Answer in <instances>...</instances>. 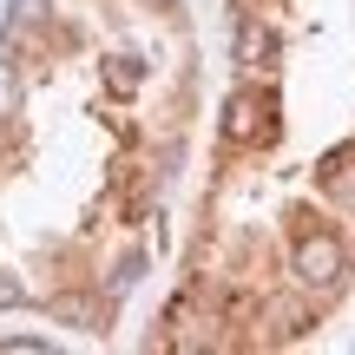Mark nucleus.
Here are the masks:
<instances>
[{"mask_svg": "<svg viewBox=\"0 0 355 355\" xmlns=\"http://www.w3.org/2000/svg\"><path fill=\"white\" fill-rule=\"evenodd\" d=\"M290 270L303 290H336V283L349 277V250L336 230H303V237L290 243Z\"/></svg>", "mask_w": 355, "mask_h": 355, "instance_id": "nucleus-1", "label": "nucleus"}, {"mask_svg": "<svg viewBox=\"0 0 355 355\" xmlns=\"http://www.w3.org/2000/svg\"><path fill=\"white\" fill-rule=\"evenodd\" d=\"M230 53H237V66H250V73H270V66H277V26L243 13L237 33H230Z\"/></svg>", "mask_w": 355, "mask_h": 355, "instance_id": "nucleus-2", "label": "nucleus"}, {"mask_svg": "<svg viewBox=\"0 0 355 355\" xmlns=\"http://www.w3.org/2000/svg\"><path fill=\"white\" fill-rule=\"evenodd\" d=\"M316 178H322V191H329L336 204H349V211H355V145H349V152H329Z\"/></svg>", "mask_w": 355, "mask_h": 355, "instance_id": "nucleus-3", "label": "nucleus"}]
</instances>
